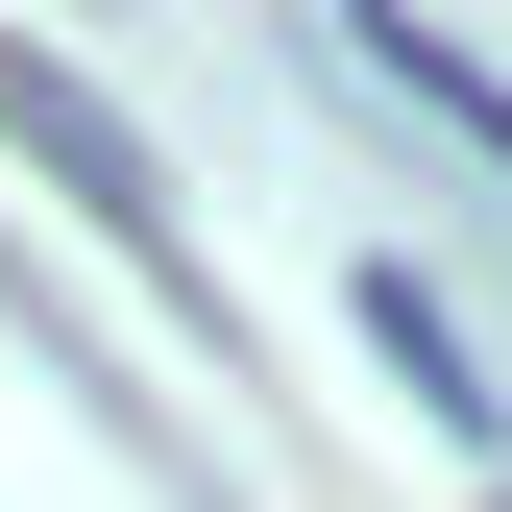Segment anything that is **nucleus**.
<instances>
[{
	"label": "nucleus",
	"instance_id": "nucleus-1",
	"mask_svg": "<svg viewBox=\"0 0 512 512\" xmlns=\"http://www.w3.org/2000/svg\"><path fill=\"white\" fill-rule=\"evenodd\" d=\"M0 147H25L49 196H74V220L122 244V269H171V293L220 317V269H196V244H171V171L122 147V122H98V74H74V49H25V25H0Z\"/></svg>",
	"mask_w": 512,
	"mask_h": 512
},
{
	"label": "nucleus",
	"instance_id": "nucleus-3",
	"mask_svg": "<svg viewBox=\"0 0 512 512\" xmlns=\"http://www.w3.org/2000/svg\"><path fill=\"white\" fill-rule=\"evenodd\" d=\"M366 74H391L415 122H464V147L512 171V74H488V49H464V25H366Z\"/></svg>",
	"mask_w": 512,
	"mask_h": 512
},
{
	"label": "nucleus",
	"instance_id": "nucleus-2",
	"mask_svg": "<svg viewBox=\"0 0 512 512\" xmlns=\"http://www.w3.org/2000/svg\"><path fill=\"white\" fill-rule=\"evenodd\" d=\"M366 342H391V391H415L439 439H512V391H488V366H464V317H439L415 269H366Z\"/></svg>",
	"mask_w": 512,
	"mask_h": 512
}]
</instances>
